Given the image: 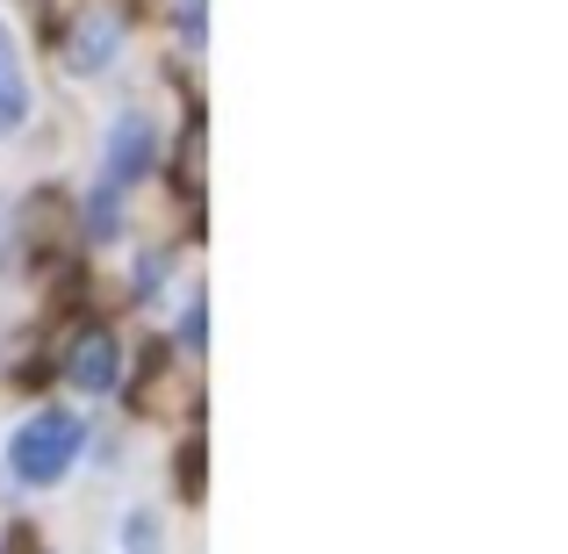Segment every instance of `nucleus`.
Instances as JSON below:
<instances>
[{
  "mask_svg": "<svg viewBox=\"0 0 568 554\" xmlns=\"http://www.w3.org/2000/svg\"><path fill=\"white\" fill-rule=\"evenodd\" d=\"M29 123V72H22V51H14V29L0 22V138Z\"/></svg>",
  "mask_w": 568,
  "mask_h": 554,
  "instance_id": "4",
  "label": "nucleus"
},
{
  "mask_svg": "<svg viewBox=\"0 0 568 554\" xmlns=\"http://www.w3.org/2000/svg\"><path fill=\"white\" fill-rule=\"evenodd\" d=\"M72 382H80L87 396H109V389L123 382V346H115L109 332H87L80 346H72Z\"/></svg>",
  "mask_w": 568,
  "mask_h": 554,
  "instance_id": "3",
  "label": "nucleus"
},
{
  "mask_svg": "<svg viewBox=\"0 0 568 554\" xmlns=\"http://www.w3.org/2000/svg\"><path fill=\"white\" fill-rule=\"evenodd\" d=\"M80 454H87V425H80V411H58V403L8 432V469L22 490H58L80 469Z\"/></svg>",
  "mask_w": 568,
  "mask_h": 554,
  "instance_id": "1",
  "label": "nucleus"
},
{
  "mask_svg": "<svg viewBox=\"0 0 568 554\" xmlns=\"http://www.w3.org/2000/svg\"><path fill=\"white\" fill-rule=\"evenodd\" d=\"M159 167V123L138 109H123L109 123V138H101V188H94V238L115 231V216H123V202L138 194V181Z\"/></svg>",
  "mask_w": 568,
  "mask_h": 554,
  "instance_id": "2",
  "label": "nucleus"
},
{
  "mask_svg": "<svg viewBox=\"0 0 568 554\" xmlns=\"http://www.w3.org/2000/svg\"><path fill=\"white\" fill-rule=\"evenodd\" d=\"M115 554H166V533H159L152 512H130L123 526H115Z\"/></svg>",
  "mask_w": 568,
  "mask_h": 554,
  "instance_id": "6",
  "label": "nucleus"
},
{
  "mask_svg": "<svg viewBox=\"0 0 568 554\" xmlns=\"http://www.w3.org/2000/svg\"><path fill=\"white\" fill-rule=\"evenodd\" d=\"M115 51H123V22L115 14H87L80 37H72V72H109Z\"/></svg>",
  "mask_w": 568,
  "mask_h": 554,
  "instance_id": "5",
  "label": "nucleus"
}]
</instances>
